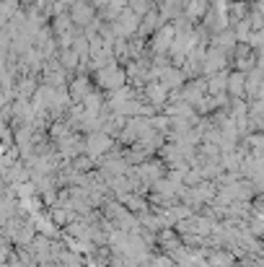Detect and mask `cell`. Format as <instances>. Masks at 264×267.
<instances>
[{"label":"cell","instance_id":"1","mask_svg":"<svg viewBox=\"0 0 264 267\" xmlns=\"http://www.w3.org/2000/svg\"><path fill=\"white\" fill-rule=\"evenodd\" d=\"M93 16V11L88 8V6H83V3H78V6H73V21H88Z\"/></svg>","mask_w":264,"mask_h":267}]
</instances>
